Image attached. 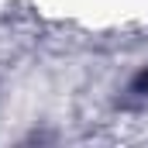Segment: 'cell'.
<instances>
[{
	"instance_id": "cell-1",
	"label": "cell",
	"mask_w": 148,
	"mask_h": 148,
	"mask_svg": "<svg viewBox=\"0 0 148 148\" xmlns=\"http://www.w3.org/2000/svg\"><path fill=\"white\" fill-rule=\"evenodd\" d=\"M138 86H141V90H148V73L141 76V79H138Z\"/></svg>"
}]
</instances>
